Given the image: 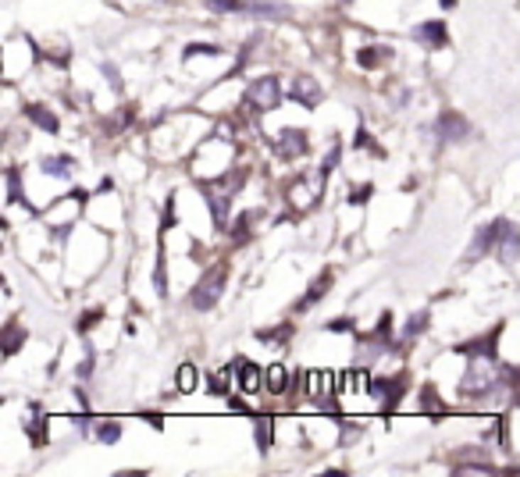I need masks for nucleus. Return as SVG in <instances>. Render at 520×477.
<instances>
[{
    "label": "nucleus",
    "mask_w": 520,
    "mask_h": 477,
    "mask_svg": "<svg viewBox=\"0 0 520 477\" xmlns=\"http://www.w3.org/2000/svg\"><path fill=\"white\" fill-rule=\"evenodd\" d=\"M278 153H282V157H300V153H307V132L286 128L282 139H278Z\"/></svg>",
    "instance_id": "13"
},
{
    "label": "nucleus",
    "mask_w": 520,
    "mask_h": 477,
    "mask_svg": "<svg viewBox=\"0 0 520 477\" xmlns=\"http://www.w3.org/2000/svg\"><path fill=\"white\" fill-rule=\"evenodd\" d=\"M232 367H235V381H239V388H242V392H256V388H260V381H264V378H260V367H256V363H249V360H235Z\"/></svg>",
    "instance_id": "11"
},
{
    "label": "nucleus",
    "mask_w": 520,
    "mask_h": 477,
    "mask_svg": "<svg viewBox=\"0 0 520 477\" xmlns=\"http://www.w3.org/2000/svg\"><path fill=\"white\" fill-rule=\"evenodd\" d=\"M139 420H146L153 431H164V417L161 413H139Z\"/></svg>",
    "instance_id": "33"
},
{
    "label": "nucleus",
    "mask_w": 520,
    "mask_h": 477,
    "mask_svg": "<svg viewBox=\"0 0 520 477\" xmlns=\"http://www.w3.org/2000/svg\"><path fill=\"white\" fill-rule=\"evenodd\" d=\"M228 410H232V413H253V410H249L239 395H228Z\"/></svg>",
    "instance_id": "35"
},
{
    "label": "nucleus",
    "mask_w": 520,
    "mask_h": 477,
    "mask_svg": "<svg viewBox=\"0 0 520 477\" xmlns=\"http://www.w3.org/2000/svg\"><path fill=\"white\" fill-rule=\"evenodd\" d=\"M371 196H374V185L367 182V185H360V189H353V196H350V203H357V207H360V203H364V199H371Z\"/></svg>",
    "instance_id": "31"
},
{
    "label": "nucleus",
    "mask_w": 520,
    "mask_h": 477,
    "mask_svg": "<svg viewBox=\"0 0 520 477\" xmlns=\"http://www.w3.org/2000/svg\"><path fill=\"white\" fill-rule=\"evenodd\" d=\"M438 4H442L445 11H453V8H456V0H438Z\"/></svg>",
    "instance_id": "38"
},
{
    "label": "nucleus",
    "mask_w": 520,
    "mask_h": 477,
    "mask_svg": "<svg viewBox=\"0 0 520 477\" xmlns=\"http://www.w3.org/2000/svg\"><path fill=\"white\" fill-rule=\"evenodd\" d=\"M175 385H178V392H193V388H196V367H193V363H182Z\"/></svg>",
    "instance_id": "22"
},
{
    "label": "nucleus",
    "mask_w": 520,
    "mask_h": 477,
    "mask_svg": "<svg viewBox=\"0 0 520 477\" xmlns=\"http://www.w3.org/2000/svg\"><path fill=\"white\" fill-rule=\"evenodd\" d=\"M26 118H29L36 128H43V132H58V128H61L58 114H54L50 107H43V104H29V107H26Z\"/></svg>",
    "instance_id": "12"
},
{
    "label": "nucleus",
    "mask_w": 520,
    "mask_h": 477,
    "mask_svg": "<svg viewBox=\"0 0 520 477\" xmlns=\"http://www.w3.org/2000/svg\"><path fill=\"white\" fill-rule=\"evenodd\" d=\"M389 57H392V50H389V47H364V50L357 54V61H360L364 68H381Z\"/></svg>",
    "instance_id": "18"
},
{
    "label": "nucleus",
    "mask_w": 520,
    "mask_h": 477,
    "mask_svg": "<svg viewBox=\"0 0 520 477\" xmlns=\"http://www.w3.org/2000/svg\"><path fill=\"white\" fill-rule=\"evenodd\" d=\"M196 54H207V57H217L221 50H217V47H210V43H189V47H185V57H196Z\"/></svg>",
    "instance_id": "27"
},
{
    "label": "nucleus",
    "mask_w": 520,
    "mask_h": 477,
    "mask_svg": "<svg viewBox=\"0 0 520 477\" xmlns=\"http://www.w3.org/2000/svg\"><path fill=\"white\" fill-rule=\"evenodd\" d=\"M210 8L214 11H246L242 0H210Z\"/></svg>",
    "instance_id": "29"
},
{
    "label": "nucleus",
    "mask_w": 520,
    "mask_h": 477,
    "mask_svg": "<svg viewBox=\"0 0 520 477\" xmlns=\"http://www.w3.org/2000/svg\"><path fill=\"white\" fill-rule=\"evenodd\" d=\"M100 72L107 75V82H111L114 89H121V75H118V68H111V65H100Z\"/></svg>",
    "instance_id": "32"
},
{
    "label": "nucleus",
    "mask_w": 520,
    "mask_h": 477,
    "mask_svg": "<svg viewBox=\"0 0 520 477\" xmlns=\"http://www.w3.org/2000/svg\"><path fill=\"white\" fill-rule=\"evenodd\" d=\"M8 203H22V178H18V171H8Z\"/></svg>",
    "instance_id": "24"
},
{
    "label": "nucleus",
    "mask_w": 520,
    "mask_h": 477,
    "mask_svg": "<svg viewBox=\"0 0 520 477\" xmlns=\"http://www.w3.org/2000/svg\"><path fill=\"white\" fill-rule=\"evenodd\" d=\"M421 402H424V413H431V420H435V424L445 417V406H442V399H438L435 385H424V388H421Z\"/></svg>",
    "instance_id": "17"
},
{
    "label": "nucleus",
    "mask_w": 520,
    "mask_h": 477,
    "mask_svg": "<svg viewBox=\"0 0 520 477\" xmlns=\"http://www.w3.org/2000/svg\"><path fill=\"white\" fill-rule=\"evenodd\" d=\"M332 282H335V275H332V271H321V275H318V282H310V289H307V296H303L300 310H307L310 303H318V300L328 292V285H332Z\"/></svg>",
    "instance_id": "16"
},
{
    "label": "nucleus",
    "mask_w": 520,
    "mask_h": 477,
    "mask_svg": "<svg viewBox=\"0 0 520 477\" xmlns=\"http://www.w3.org/2000/svg\"><path fill=\"white\" fill-rule=\"evenodd\" d=\"M264 388H268L271 395H286V392L293 388V374H289L282 363H275V367L268 371V378H264Z\"/></svg>",
    "instance_id": "14"
},
{
    "label": "nucleus",
    "mask_w": 520,
    "mask_h": 477,
    "mask_svg": "<svg viewBox=\"0 0 520 477\" xmlns=\"http://www.w3.org/2000/svg\"><path fill=\"white\" fill-rule=\"evenodd\" d=\"M43 171H47L50 178H68L72 160H68V157H43Z\"/></svg>",
    "instance_id": "19"
},
{
    "label": "nucleus",
    "mask_w": 520,
    "mask_h": 477,
    "mask_svg": "<svg viewBox=\"0 0 520 477\" xmlns=\"http://www.w3.org/2000/svg\"><path fill=\"white\" fill-rule=\"evenodd\" d=\"M502 321L488 331V335H477V339H470V342H463V346H453L456 353H463V356H484V360H495V353H499V335H502Z\"/></svg>",
    "instance_id": "4"
},
{
    "label": "nucleus",
    "mask_w": 520,
    "mask_h": 477,
    "mask_svg": "<svg viewBox=\"0 0 520 477\" xmlns=\"http://www.w3.org/2000/svg\"><path fill=\"white\" fill-rule=\"evenodd\" d=\"M282 97H286V89H282V82H278L275 75L256 79V82H249V89H246V104H249L256 114L275 111V107L282 104Z\"/></svg>",
    "instance_id": "2"
},
{
    "label": "nucleus",
    "mask_w": 520,
    "mask_h": 477,
    "mask_svg": "<svg viewBox=\"0 0 520 477\" xmlns=\"http://www.w3.org/2000/svg\"><path fill=\"white\" fill-rule=\"evenodd\" d=\"M357 146H360V150H367V146H378V143H374V139H367V132L360 128V132H357Z\"/></svg>",
    "instance_id": "37"
},
{
    "label": "nucleus",
    "mask_w": 520,
    "mask_h": 477,
    "mask_svg": "<svg viewBox=\"0 0 520 477\" xmlns=\"http://www.w3.org/2000/svg\"><path fill=\"white\" fill-rule=\"evenodd\" d=\"M513 402H516V406H520V385H516V388H513Z\"/></svg>",
    "instance_id": "39"
},
{
    "label": "nucleus",
    "mask_w": 520,
    "mask_h": 477,
    "mask_svg": "<svg viewBox=\"0 0 520 477\" xmlns=\"http://www.w3.org/2000/svg\"><path fill=\"white\" fill-rule=\"evenodd\" d=\"M286 97L296 100V104H303V107H310V111L321 104V89H318V82L307 79V75H300V79L293 82V89H286Z\"/></svg>",
    "instance_id": "7"
},
{
    "label": "nucleus",
    "mask_w": 520,
    "mask_h": 477,
    "mask_svg": "<svg viewBox=\"0 0 520 477\" xmlns=\"http://www.w3.org/2000/svg\"><path fill=\"white\" fill-rule=\"evenodd\" d=\"M118 438H121V424H118V420H104V424L97 427V442L111 445V442H118Z\"/></svg>",
    "instance_id": "21"
},
{
    "label": "nucleus",
    "mask_w": 520,
    "mask_h": 477,
    "mask_svg": "<svg viewBox=\"0 0 520 477\" xmlns=\"http://www.w3.org/2000/svg\"><path fill=\"white\" fill-rule=\"evenodd\" d=\"M224 282H228V261H217L200 282H196V289H193V296H189V303L196 307V310H210L217 300H221V289H224Z\"/></svg>",
    "instance_id": "1"
},
{
    "label": "nucleus",
    "mask_w": 520,
    "mask_h": 477,
    "mask_svg": "<svg viewBox=\"0 0 520 477\" xmlns=\"http://www.w3.org/2000/svg\"><path fill=\"white\" fill-rule=\"evenodd\" d=\"M328 328H332V331H353V321H350V317H342V321H332Z\"/></svg>",
    "instance_id": "36"
},
{
    "label": "nucleus",
    "mask_w": 520,
    "mask_h": 477,
    "mask_svg": "<svg viewBox=\"0 0 520 477\" xmlns=\"http://www.w3.org/2000/svg\"><path fill=\"white\" fill-rule=\"evenodd\" d=\"M424 328H428V314H413V317L406 321V328H403V339H417Z\"/></svg>",
    "instance_id": "23"
},
{
    "label": "nucleus",
    "mask_w": 520,
    "mask_h": 477,
    "mask_svg": "<svg viewBox=\"0 0 520 477\" xmlns=\"http://www.w3.org/2000/svg\"><path fill=\"white\" fill-rule=\"evenodd\" d=\"M93 367H97V353H93V346H86V356H82V363H79V378H90L93 374Z\"/></svg>",
    "instance_id": "26"
},
{
    "label": "nucleus",
    "mask_w": 520,
    "mask_h": 477,
    "mask_svg": "<svg viewBox=\"0 0 520 477\" xmlns=\"http://www.w3.org/2000/svg\"><path fill=\"white\" fill-rule=\"evenodd\" d=\"M492 360L484 356H470V367H467V378H463V392H474V388H488L492 385V371H488Z\"/></svg>",
    "instance_id": "8"
},
{
    "label": "nucleus",
    "mask_w": 520,
    "mask_h": 477,
    "mask_svg": "<svg viewBox=\"0 0 520 477\" xmlns=\"http://www.w3.org/2000/svg\"><path fill=\"white\" fill-rule=\"evenodd\" d=\"M516 257H520V231L506 221L502 224V235H499V261L502 264H513Z\"/></svg>",
    "instance_id": "10"
},
{
    "label": "nucleus",
    "mask_w": 520,
    "mask_h": 477,
    "mask_svg": "<svg viewBox=\"0 0 520 477\" xmlns=\"http://www.w3.org/2000/svg\"><path fill=\"white\" fill-rule=\"evenodd\" d=\"M29 417H33V424H29V431H33V445H43V442H47V424H43L40 406H29Z\"/></svg>",
    "instance_id": "20"
},
{
    "label": "nucleus",
    "mask_w": 520,
    "mask_h": 477,
    "mask_svg": "<svg viewBox=\"0 0 520 477\" xmlns=\"http://www.w3.org/2000/svg\"><path fill=\"white\" fill-rule=\"evenodd\" d=\"M253 438H256V449H260V452L271 449V417L253 413Z\"/></svg>",
    "instance_id": "15"
},
{
    "label": "nucleus",
    "mask_w": 520,
    "mask_h": 477,
    "mask_svg": "<svg viewBox=\"0 0 520 477\" xmlns=\"http://www.w3.org/2000/svg\"><path fill=\"white\" fill-rule=\"evenodd\" d=\"M246 228H249V214H242V217H239V221H235V238H239V243H242V238H246V235H249V231H246Z\"/></svg>",
    "instance_id": "34"
},
{
    "label": "nucleus",
    "mask_w": 520,
    "mask_h": 477,
    "mask_svg": "<svg viewBox=\"0 0 520 477\" xmlns=\"http://www.w3.org/2000/svg\"><path fill=\"white\" fill-rule=\"evenodd\" d=\"M413 40L424 43V47H431V50H438V47L449 43V29H445V22H424V26H417Z\"/></svg>",
    "instance_id": "9"
},
{
    "label": "nucleus",
    "mask_w": 520,
    "mask_h": 477,
    "mask_svg": "<svg viewBox=\"0 0 520 477\" xmlns=\"http://www.w3.org/2000/svg\"><path fill=\"white\" fill-rule=\"evenodd\" d=\"M435 132H438V139H442V143H460V139H467V136H470V121H467L463 114H456V111H445V114L438 118Z\"/></svg>",
    "instance_id": "5"
},
{
    "label": "nucleus",
    "mask_w": 520,
    "mask_h": 477,
    "mask_svg": "<svg viewBox=\"0 0 520 477\" xmlns=\"http://www.w3.org/2000/svg\"><path fill=\"white\" fill-rule=\"evenodd\" d=\"M502 224H506V217H495L492 224L477 228V235H474V246H470V257H481V253L495 250V243H499V235H502Z\"/></svg>",
    "instance_id": "6"
},
{
    "label": "nucleus",
    "mask_w": 520,
    "mask_h": 477,
    "mask_svg": "<svg viewBox=\"0 0 520 477\" xmlns=\"http://www.w3.org/2000/svg\"><path fill=\"white\" fill-rule=\"evenodd\" d=\"M22 339H26V331H18V324L11 321V324H8V342H4V353H8V356H11V353H18V342H22Z\"/></svg>",
    "instance_id": "25"
},
{
    "label": "nucleus",
    "mask_w": 520,
    "mask_h": 477,
    "mask_svg": "<svg viewBox=\"0 0 520 477\" xmlns=\"http://www.w3.org/2000/svg\"><path fill=\"white\" fill-rule=\"evenodd\" d=\"M289 335H293V328L282 324L278 331H260V342H282V339H289Z\"/></svg>",
    "instance_id": "30"
},
{
    "label": "nucleus",
    "mask_w": 520,
    "mask_h": 477,
    "mask_svg": "<svg viewBox=\"0 0 520 477\" xmlns=\"http://www.w3.org/2000/svg\"><path fill=\"white\" fill-rule=\"evenodd\" d=\"M406 385H410V378H406V374H392V378H367V392L381 399V406H385V417L396 410V402L403 399Z\"/></svg>",
    "instance_id": "3"
},
{
    "label": "nucleus",
    "mask_w": 520,
    "mask_h": 477,
    "mask_svg": "<svg viewBox=\"0 0 520 477\" xmlns=\"http://www.w3.org/2000/svg\"><path fill=\"white\" fill-rule=\"evenodd\" d=\"M97 321H100V310H86V314L79 317V324H75V328H79V335H86L90 328H97Z\"/></svg>",
    "instance_id": "28"
}]
</instances>
